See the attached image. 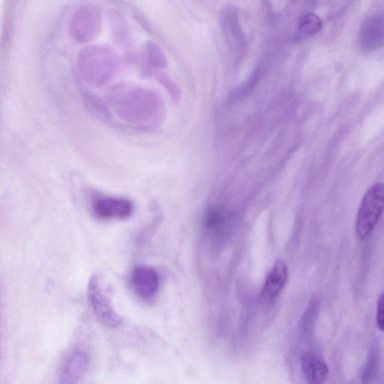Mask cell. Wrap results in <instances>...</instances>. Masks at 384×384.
<instances>
[{
    "label": "cell",
    "mask_w": 384,
    "mask_h": 384,
    "mask_svg": "<svg viewBox=\"0 0 384 384\" xmlns=\"http://www.w3.org/2000/svg\"><path fill=\"white\" fill-rule=\"evenodd\" d=\"M361 49L366 52L373 51L379 49L383 42V17L372 16L369 18L361 28L359 33Z\"/></svg>",
    "instance_id": "cell-5"
},
{
    "label": "cell",
    "mask_w": 384,
    "mask_h": 384,
    "mask_svg": "<svg viewBox=\"0 0 384 384\" xmlns=\"http://www.w3.org/2000/svg\"><path fill=\"white\" fill-rule=\"evenodd\" d=\"M380 359L376 352H371L360 376V384H377L380 378Z\"/></svg>",
    "instance_id": "cell-11"
},
{
    "label": "cell",
    "mask_w": 384,
    "mask_h": 384,
    "mask_svg": "<svg viewBox=\"0 0 384 384\" xmlns=\"http://www.w3.org/2000/svg\"><path fill=\"white\" fill-rule=\"evenodd\" d=\"M288 276V267L286 263L281 260H277L266 277L262 292V297L266 301L274 300L283 289Z\"/></svg>",
    "instance_id": "cell-6"
},
{
    "label": "cell",
    "mask_w": 384,
    "mask_h": 384,
    "mask_svg": "<svg viewBox=\"0 0 384 384\" xmlns=\"http://www.w3.org/2000/svg\"><path fill=\"white\" fill-rule=\"evenodd\" d=\"M301 368L309 384H325L328 378V366L323 359L313 353L302 355Z\"/></svg>",
    "instance_id": "cell-7"
},
{
    "label": "cell",
    "mask_w": 384,
    "mask_h": 384,
    "mask_svg": "<svg viewBox=\"0 0 384 384\" xmlns=\"http://www.w3.org/2000/svg\"><path fill=\"white\" fill-rule=\"evenodd\" d=\"M383 186L380 184L372 186L361 203L356 222V231L364 239L374 231L383 210Z\"/></svg>",
    "instance_id": "cell-1"
},
{
    "label": "cell",
    "mask_w": 384,
    "mask_h": 384,
    "mask_svg": "<svg viewBox=\"0 0 384 384\" xmlns=\"http://www.w3.org/2000/svg\"><path fill=\"white\" fill-rule=\"evenodd\" d=\"M229 221L230 215L227 210L222 206H214L205 214V229L214 236H222L229 229Z\"/></svg>",
    "instance_id": "cell-9"
},
{
    "label": "cell",
    "mask_w": 384,
    "mask_h": 384,
    "mask_svg": "<svg viewBox=\"0 0 384 384\" xmlns=\"http://www.w3.org/2000/svg\"><path fill=\"white\" fill-rule=\"evenodd\" d=\"M321 27L322 22L317 15L310 13L305 15L300 23L297 38L302 40L316 35Z\"/></svg>",
    "instance_id": "cell-12"
},
{
    "label": "cell",
    "mask_w": 384,
    "mask_h": 384,
    "mask_svg": "<svg viewBox=\"0 0 384 384\" xmlns=\"http://www.w3.org/2000/svg\"><path fill=\"white\" fill-rule=\"evenodd\" d=\"M93 210L95 216L101 219H125L131 216L133 205L125 198H103L95 200Z\"/></svg>",
    "instance_id": "cell-3"
},
{
    "label": "cell",
    "mask_w": 384,
    "mask_h": 384,
    "mask_svg": "<svg viewBox=\"0 0 384 384\" xmlns=\"http://www.w3.org/2000/svg\"><path fill=\"white\" fill-rule=\"evenodd\" d=\"M132 285L138 296L144 300L151 299L159 290V275L151 267H138L133 270Z\"/></svg>",
    "instance_id": "cell-4"
},
{
    "label": "cell",
    "mask_w": 384,
    "mask_h": 384,
    "mask_svg": "<svg viewBox=\"0 0 384 384\" xmlns=\"http://www.w3.org/2000/svg\"><path fill=\"white\" fill-rule=\"evenodd\" d=\"M89 364L86 352L76 351L66 360L58 384H77L84 376Z\"/></svg>",
    "instance_id": "cell-8"
},
{
    "label": "cell",
    "mask_w": 384,
    "mask_h": 384,
    "mask_svg": "<svg viewBox=\"0 0 384 384\" xmlns=\"http://www.w3.org/2000/svg\"><path fill=\"white\" fill-rule=\"evenodd\" d=\"M89 297L98 319L105 325L115 328L121 325L122 319L113 307L110 300L105 295L96 276L90 279Z\"/></svg>",
    "instance_id": "cell-2"
},
{
    "label": "cell",
    "mask_w": 384,
    "mask_h": 384,
    "mask_svg": "<svg viewBox=\"0 0 384 384\" xmlns=\"http://www.w3.org/2000/svg\"><path fill=\"white\" fill-rule=\"evenodd\" d=\"M320 307L319 301L317 299H313L302 316L298 329L300 335L305 340H309L314 334L316 324L319 319Z\"/></svg>",
    "instance_id": "cell-10"
},
{
    "label": "cell",
    "mask_w": 384,
    "mask_h": 384,
    "mask_svg": "<svg viewBox=\"0 0 384 384\" xmlns=\"http://www.w3.org/2000/svg\"><path fill=\"white\" fill-rule=\"evenodd\" d=\"M376 323L378 328L383 332L384 329V299L383 293H381L378 301Z\"/></svg>",
    "instance_id": "cell-13"
}]
</instances>
